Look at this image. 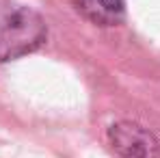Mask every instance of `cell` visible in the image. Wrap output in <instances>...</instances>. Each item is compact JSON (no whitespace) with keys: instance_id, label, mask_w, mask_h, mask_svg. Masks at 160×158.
<instances>
[{"instance_id":"1","label":"cell","mask_w":160,"mask_h":158,"mask_svg":"<svg viewBox=\"0 0 160 158\" xmlns=\"http://www.w3.org/2000/svg\"><path fill=\"white\" fill-rule=\"evenodd\" d=\"M46 37L48 26L35 9L15 0H0V63L35 52Z\"/></svg>"},{"instance_id":"2","label":"cell","mask_w":160,"mask_h":158,"mask_svg":"<svg viewBox=\"0 0 160 158\" xmlns=\"http://www.w3.org/2000/svg\"><path fill=\"white\" fill-rule=\"evenodd\" d=\"M108 145L119 158H158L160 143L154 132L134 124V121H117L106 132Z\"/></svg>"},{"instance_id":"3","label":"cell","mask_w":160,"mask_h":158,"mask_svg":"<svg viewBox=\"0 0 160 158\" xmlns=\"http://www.w3.org/2000/svg\"><path fill=\"white\" fill-rule=\"evenodd\" d=\"M78 11L98 26H115L126 15L123 0H76Z\"/></svg>"}]
</instances>
